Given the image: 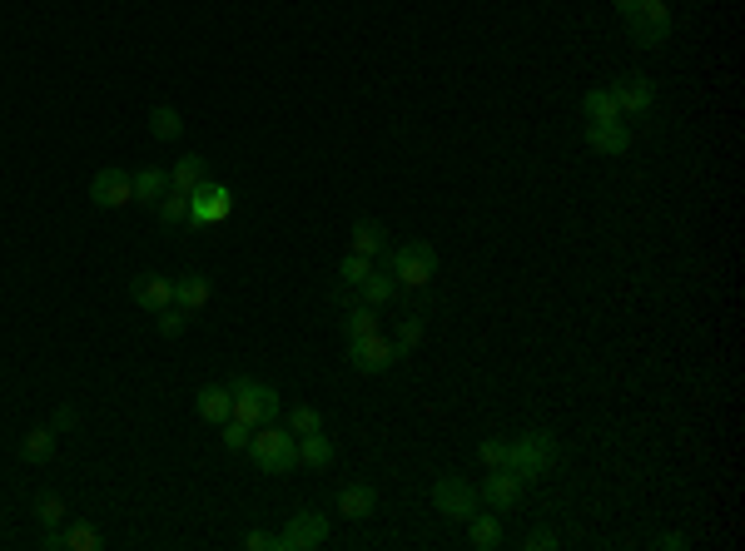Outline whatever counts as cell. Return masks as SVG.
Returning a JSON list of instances; mask_svg holds the SVG:
<instances>
[{
    "mask_svg": "<svg viewBox=\"0 0 745 551\" xmlns=\"http://www.w3.org/2000/svg\"><path fill=\"white\" fill-rule=\"evenodd\" d=\"M383 249H388V229H383L378 219H358V224H353V254L378 259Z\"/></svg>",
    "mask_w": 745,
    "mask_h": 551,
    "instance_id": "obj_17",
    "label": "cell"
},
{
    "mask_svg": "<svg viewBox=\"0 0 745 551\" xmlns=\"http://www.w3.org/2000/svg\"><path fill=\"white\" fill-rule=\"evenodd\" d=\"M20 457H25V462H50V457H55V427H35V432H25Z\"/></svg>",
    "mask_w": 745,
    "mask_h": 551,
    "instance_id": "obj_25",
    "label": "cell"
},
{
    "mask_svg": "<svg viewBox=\"0 0 745 551\" xmlns=\"http://www.w3.org/2000/svg\"><path fill=\"white\" fill-rule=\"evenodd\" d=\"M294 437H308V432H323V417H318V408H308V403H298V408H289V422H284Z\"/></svg>",
    "mask_w": 745,
    "mask_h": 551,
    "instance_id": "obj_28",
    "label": "cell"
},
{
    "mask_svg": "<svg viewBox=\"0 0 745 551\" xmlns=\"http://www.w3.org/2000/svg\"><path fill=\"white\" fill-rule=\"evenodd\" d=\"M199 417H204V422H229V417H234V398H229V388H219V383L199 388Z\"/></svg>",
    "mask_w": 745,
    "mask_h": 551,
    "instance_id": "obj_18",
    "label": "cell"
},
{
    "mask_svg": "<svg viewBox=\"0 0 745 551\" xmlns=\"http://www.w3.org/2000/svg\"><path fill=\"white\" fill-rule=\"evenodd\" d=\"M90 199H95L100 209L135 204V174H125V169H100V174L90 179Z\"/></svg>",
    "mask_w": 745,
    "mask_h": 551,
    "instance_id": "obj_12",
    "label": "cell"
},
{
    "mask_svg": "<svg viewBox=\"0 0 745 551\" xmlns=\"http://www.w3.org/2000/svg\"><path fill=\"white\" fill-rule=\"evenodd\" d=\"M65 547H70V551H100V532L80 522V527H70V532H65Z\"/></svg>",
    "mask_w": 745,
    "mask_h": 551,
    "instance_id": "obj_34",
    "label": "cell"
},
{
    "mask_svg": "<svg viewBox=\"0 0 745 551\" xmlns=\"http://www.w3.org/2000/svg\"><path fill=\"white\" fill-rule=\"evenodd\" d=\"M219 427H224V447H229V452H249V437H254V427H249V422L229 417V422H219Z\"/></svg>",
    "mask_w": 745,
    "mask_h": 551,
    "instance_id": "obj_33",
    "label": "cell"
},
{
    "mask_svg": "<svg viewBox=\"0 0 745 551\" xmlns=\"http://www.w3.org/2000/svg\"><path fill=\"white\" fill-rule=\"evenodd\" d=\"M482 462L487 467H507V437H487L482 442Z\"/></svg>",
    "mask_w": 745,
    "mask_h": 551,
    "instance_id": "obj_36",
    "label": "cell"
},
{
    "mask_svg": "<svg viewBox=\"0 0 745 551\" xmlns=\"http://www.w3.org/2000/svg\"><path fill=\"white\" fill-rule=\"evenodd\" d=\"M229 398H234V417H239V422H249V427L279 422V393H274L269 383L234 378V383H229Z\"/></svg>",
    "mask_w": 745,
    "mask_h": 551,
    "instance_id": "obj_5",
    "label": "cell"
},
{
    "mask_svg": "<svg viewBox=\"0 0 745 551\" xmlns=\"http://www.w3.org/2000/svg\"><path fill=\"white\" fill-rule=\"evenodd\" d=\"M130 298L145 308V313H159L174 303V278H159V274H140L130 283Z\"/></svg>",
    "mask_w": 745,
    "mask_h": 551,
    "instance_id": "obj_14",
    "label": "cell"
},
{
    "mask_svg": "<svg viewBox=\"0 0 745 551\" xmlns=\"http://www.w3.org/2000/svg\"><path fill=\"white\" fill-rule=\"evenodd\" d=\"M343 328H348V338H363V333H378V308H373V303H363V308H353V313L343 318Z\"/></svg>",
    "mask_w": 745,
    "mask_h": 551,
    "instance_id": "obj_29",
    "label": "cell"
},
{
    "mask_svg": "<svg viewBox=\"0 0 745 551\" xmlns=\"http://www.w3.org/2000/svg\"><path fill=\"white\" fill-rule=\"evenodd\" d=\"M328 542V522L318 512H294L289 527L279 532V551H308V547H323Z\"/></svg>",
    "mask_w": 745,
    "mask_h": 551,
    "instance_id": "obj_11",
    "label": "cell"
},
{
    "mask_svg": "<svg viewBox=\"0 0 745 551\" xmlns=\"http://www.w3.org/2000/svg\"><path fill=\"white\" fill-rule=\"evenodd\" d=\"M552 547H557V532H547V527L527 537V551H552Z\"/></svg>",
    "mask_w": 745,
    "mask_h": 551,
    "instance_id": "obj_39",
    "label": "cell"
},
{
    "mask_svg": "<svg viewBox=\"0 0 745 551\" xmlns=\"http://www.w3.org/2000/svg\"><path fill=\"white\" fill-rule=\"evenodd\" d=\"M621 20H626V35L641 50H661L671 40V5L666 0H631L621 10Z\"/></svg>",
    "mask_w": 745,
    "mask_h": 551,
    "instance_id": "obj_2",
    "label": "cell"
},
{
    "mask_svg": "<svg viewBox=\"0 0 745 551\" xmlns=\"http://www.w3.org/2000/svg\"><path fill=\"white\" fill-rule=\"evenodd\" d=\"M433 502H438V512H443V517H457V522L477 517V487H472L467 477H438Z\"/></svg>",
    "mask_w": 745,
    "mask_h": 551,
    "instance_id": "obj_10",
    "label": "cell"
},
{
    "mask_svg": "<svg viewBox=\"0 0 745 551\" xmlns=\"http://www.w3.org/2000/svg\"><path fill=\"white\" fill-rule=\"evenodd\" d=\"M75 422H80V413H75L70 403H60V408H55V432H70Z\"/></svg>",
    "mask_w": 745,
    "mask_h": 551,
    "instance_id": "obj_38",
    "label": "cell"
},
{
    "mask_svg": "<svg viewBox=\"0 0 745 551\" xmlns=\"http://www.w3.org/2000/svg\"><path fill=\"white\" fill-rule=\"evenodd\" d=\"M234 214V194L219 179H204L189 189V224H224Z\"/></svg>",
    "mask_w": 745,
    "mask_h": 551,
    "instance_id": "obj_7",
    "label": "cell"
},
{
    "mask_svg": "<svg viewBox=\"0 0 745 551\" xmlns=\"http://www.w3.org/2000/svg\"><path fill=\"white\" fill-rule=\"evenodd\" d=\"M373 512H378V492H373V487H358V482H353V487L338 492V517H348V522H368Z\"/></svg>",
    "mask_w": 745,
    "mask_h": 551,
    "instance_id": "obj_15",
    "label": "cell"
},
{
    "mask_svg": "<svg viewBox=\"0 0 745 551\" xmlns=\"http://www.w3.org/2000/svg\"><path fill=\"white\" fill-rule=\"evenodd\" d=\"M209 293H214V283L204 274H184V278H174V303L184 308V313H199L204 303H209Z\"/></svg>",
    "mask_w": 745,
    "mask_h": 551,
    "instance_id": "obj_16",
    "label": "cell"
},
{
    "mask_svg": "<svg viewBox=\"0 0 745 551\" xmlns=\"http://www.w3.org/2000/svg\"><path fill=\"white\" fill-rule=\"evenodd\" d=\"M398 358H403V353H398L393 338H383V328H378V333H363V338H348V363H353L358 373H368V378L388 373Z\"/></svg>",
    "mask_w": 745,
    "mask_h": 551,
    "instance_id": "obj_6",
    "label": "cell"
},
{
    "mask_svg": "<svg viewBox=\"0 0 745 551\" xmlns=\"http://www.w3.org/2000/svg\"><path fill=\"white\" fill-rule=\"evenodd\" d=\"M368 274H373V259H368V254H353V249H348V259L338 264V278H343L348 288H358V283H363Z\"/></svg>",
    "mask_w": 745,
    "mask_h": 551,
    "instance_id": "obj_30",
    "label": "cell"
},
{
    "mask_svg": "<svg viewBox=\"0 0 745 551\" xmlns=\"http://www.w3.org/2000/svg\"><path fill=\"white\" fill-rule=\"evenodd\" d=\"M358 293H363V303H373V308H383L393 293H398V278H393V269H373V274L358 283Z\"/></svg>",
    "mask_w": 745,
    "mask_h": 551,
    "instance_id": "obj_21",
    "label": "cell"
},
{
    "mask_svg": "<svg viewBox=\"0 0 745 551\" xmlns=\"http://www.w3.org/2000/svg\"><path fill=\"white\" fill-rule=\"evenodd\" d=\"M656 547H666V551H681V547H686V537H681V532H666V537H661Z\"/></svg>",
    "mask_w": 745,
    "mask_h": 551,
    "instance_id": "obj_40",
    "label": "cell"
},
{
    "mask_svg": "<svg viewBox=\"0 0 745 551\" xmlns=\"http://www.w3.org/2000/svg\"><path fill=\"white\" fill-rule=\"evenodd\" d=\"M606 90H611V100H616L621 120H641V115L656 105V80H651V75H641V70L621 75V80H616V85H606Z\"/></svg>",
    "mask_w": 745,
    "mask_h": 551,
    "instance_id": "obj_8",
    "label": "cell"
},
{
    "mask_svg": "<svg viewBox=\"0 0 745 551\" xmlns=\"http://www.w3.org/2000/svg\"><path fill=\"white\" fill-rule=\"evenodd\" d=\"M209 179V164L199 159V154H184L174 169H169V189H179V194H189L194 184H204Z\"/></svg>",
    "mask_w": 745,
    "mask_h": 551,
    "instance_id": "obj_19",
    "label": "cell"
},
{
    "mask_svg": "<svg viewBox=\"0 0 745 551\" xmlns=\"http://www.w3.org/2000/svg\"><path fill=\"white\" fill-rule=\"evenodd\" d=\"M298 462H303V467H313V472L333 467V442H328L323 432H308V437H298Z\"/></svg>",
    "mask_w": 745,
    "mask_h": 551,
    "instance_id": "obj_20",
    "label": "cell"
},
{
    "mask_svg": "<svg viewBox=\"0 0 745 551\" xmlns=\"http://www.w3.org/2000/svg\"><path fill=\"white\" fill-rule=\"evenodd\" d=\"M582 115H587V125H606V120H621V110H616L611 90H587V95H582Z\"/></svg>",
    "mask_w": 745,
    "mask_h": 551,
    "instance_id": "obj_24",
    "label": "cell"
},
{
    "mask_svg": "<svg viewBox=\"0 0 745 551\" xmlns=\"http://www.w3.org/2000/svg\"><path fill=\"white\" fill-rule=\"evenodd\" d=\"M149 135H154V139H179V135H184L179 110H174V105H154V110H149Z\"/></svg>",
    "mask_w": 745,
    "mask_h": 551,
    "instance_id": "obj_26",
    "label": "cell"
},
{
    "mask_svg": "<svg viewBox=\"0 0 745 551\" xmlns=\"http://www.w3.org/2000/svg\"><path fill=\"white\" fill-rule=\"evenodd\" d=\"M626 5H631V0H616V10H626Z\"/></svg>",
    "mask_w": 745,
    "mask_h": 551,
    "instance_id": "obj_41",
    "label": "cell"
},
{
    "mask_svg": "<svg viewBox=\"0 0 745 551\" xmlns=\"http://www.w3.org/2000/svg\"><path fill=\"white\" fill-rule=\"evenodd\" d=\"M35 517H40V527H60L65 522V502L55 492H40L35 497Z\"/></svg>",
    "mask_w": 745,
    "mask_h": 551,
    "instance_id": "obj_31",
    "label": "cell"
},
{
    "mask_svg": "<svg viewBox=\"0 0 745 551\" xmlns=\"http://www.w3.org/2000/svg\"><path fill=\"white\" fill-rule=\"evenodd\" d=\"M666 5H671V0H666Z\"/></svg>",
    "mask_w": 745,
    "mask_h": 551,
    "instance_id": "obj_42",
    "label": "cell"
},
{
    "mask_svg": "<svg viewBox=\"0 0 745 551\" xmlns=\"http://www.w3.org/2000/svg\"><path fill=\"white\" fill-rule=\"evenodd\" d=\"M244 547L249 551H279V532H249Z\"/></svg>",
    "mask_w": 745,
    "mask_h": 551,
    "instance_id": "obj_37",
    "label": "cell"
},
{
    "mask_svg": "<svg viewBox=\"0 0 745 551\" xmlns=\"http://www.w3.org/2000/svg\"><path fill=\"white\" fill-rule=\"evenodd\" d=\"M378 259H383V269H393V278L408 283V288H423L428 278H438V249L428 239H408L403 249H383Z\"/></svg>",
    "mask_w": 745,
    "mask_h": 551,
    "instance_id": "obj_3",
    "label": "cell"
},
{
    "mask_svg": "<svg viewBox=\"0 0 745 551\" xmlns=\"http://www.w3.org/2000/svg\"><path fill=\"white\" fill-rule=\"evenodd\" d=\"M249 457H254V467L264 477H284V472L298 467V437L289 427H279V422H264L249 437Z\"/></svg>",
    "mask_w": 745,
    "mask_h": 551,
    "instance_id": "obj_1",
    "label": "cell"
},
{
    "mask_svg": "<svg viewBox=\"0 0 745 551\" xmlns=\"http://www.w3.org/2000/svg\"><path fill=\"white\" fill-rule=\"evenodd\" d=\"M522 477L512 472V467H487V477H482V487H477V502L482 507H492V512H512L517 502H522Z\"/></svg>",
    "mask_w": 745,
    "mask_h": 551,
    "instance_id": "obj_9",
    "label": "cell"
},
{
    "mask_svg": "<svg viewBox=\"0 0 745 551\" xmlns=\"http://www.w3.org/2000/svg\"><path fill=\"white\" fill-rule=\"evenodd\" d=\"M587 149L606 154V159H621L631 149V125L626 120H606V125H587Z\"/></svg>",
    "mask_w": 745,
    "mask_h": 551,
    "instance_id": "obj_13",
    "label": "cell"
},
{
    "mask_svg": "<svg viewBox=\"0 0 745 551\" xmlns=\"http://www.w3.org/2000/svg\"><path fill=\"white\" fill-rule=\"evenodd\" d=\"M154 214H159L164 224H184V219H189V194H179V189H164V199L154 204Z\"/></svg>",
    "mask_w": 745,
    "mask_h": 551,
    "instance_id": "obj_27",
    "label": "cell"
},
{
    "mask_svg": "<svg viewBox=\"0 0 745 551\" xmlns=\"http://www.w3.org/2000/svg\"><path fill=\"white\" fill-rule=\"evenodd\" d=\"M552 462H557V437H552V432H542V427H532V432H522V437H512V442H507V467H512L522 482L542 477Z\"/></svg>",
    "mask_w": 745,
    "mask_h": 551,
    "instance_id": "obj_4",
    "label": "cell"
},
{
    "mask_svg": "<svg viewBox=\"0 0 745 551\" xmlns=\"http://www.w3.org/2000/svg\"><path fill=\"white\" fill-rule=\"evenodd\" d=\"M398 353H413L418 343H423V318H403V328H398Z\"/></svg>",
    "mask_w": 745,
    "mask_h": 551,
    "instance_id": "obj_35",
    "label": "cell"
},
{
    "mask_svg": "<svg viewBox=\"0 0 745 551\" xmlns=\"http://www.w3.org/2000/svg\"><path fill=\"white\" fill-rule=\"evenodd\" d=\"M154 323H159V333H164V338H179V333H184V323H189V313H184L179 303H169V308H159V313H154Z\"/></svg>",
    "mask_w": 745,
    "mask_h": 551,
    "instance_id": "obj_32",
    "label": "cell"
},
{
    "mask_svg": "<svg viewBox=\"0 0 745 551\" xmlns=\"http://www.w3.org/2000/svg\"><path fill=\"white\" fill-rule=\"evenodd\" d=\"M467 542L477 551H497L502 547V522L497 517H467Z\"/></svg>",
    "mask_w": 745,
    "mask_h": 551,
    "instance_id": "obj_23",
    "label": "cell"
},
{
    "mask_svg": "<svg viewBox=\"0 0 745 551\" xmlns=\"http://www.w3.org/2000/svg\"><path fill=\"white\" fill-rule=\"evenodd\" d=\"M164 189H169V174H164V169H140V174H135V204L154 209V204L164 199Z\"/></svg>",
    "mask_w": 745,
    "mask_h": 551,
    "instance_id": "obj_22",
    "label": "cell"
}]
</instances>
